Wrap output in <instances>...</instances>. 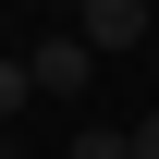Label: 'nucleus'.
<instances>
[{
  "label": "nucleus",
  "mask_w": 159,
  "mask_h": 159,
  "mask_svg": "<svg viewBox=\"0 0 159 159\" xmlns=\"http://www.w3.org/2000/svg\"><path fill=\"white\" fill-rule=\"evenodd\" d=\"M147 0H86V49H147Z\"/></svg>",
  "instance_id": "2"
},
{
  "label": "nucleus",
  "mask_w": 159,
  "mask_h": 159,
  "mask_svg": "<svg viewBox=\"0 0 159 159\" xmlns=\"http://www.w3.org/2000/svg\"><path fill=\"white\" fill-rule=\"evenodd\" d=\"M135 159H159V110H147V122H135Z\"/></svg>",
  "instance_id": "5"
},
{
  "label": "nucleus",
  "mask_w": 159,
  "mask_h": 159,
  "mask_svg": "<svg viewBox=\"0 0 159 159\" xmlns=\"http://www.w3.org/2000/svg\"><path fill=\"white\" fill-rule=\"evenodd\" d=\"M0 159H12V135H0Z\"/></svg>",
  "instance_id": "6"
},
{
  "label": "nucleus",
  "mask_w": 159,
  "mask_h": 159,
  "mask_svg": "<svg viewBox=\"0 0 159 159\" xmlns=\"http://www.w3.org/2000/svg\"><path fill=\"white\" fill-rule=\"evenodd\" d=\"M25 98H37V61H0V122H12Z\"/></svg>",
  "instance_id": "4"
},
{
  "label": "nucleus",
  "mask_w": 159,
  "mask_h": 159,
  "mask_svg": "<svg viewBox=\"0 0 159 159\" xmlns=\"http://www.w3.org/2000/svg\"><path fill=\"white\" fill-rule=\"evenodd\" d=\"M25 61H37V98H86V61H98V49H86V37H37Z\"/></svg>",
  "instance_id": "1"
},
{
  "label": "nucleus",
  "mask_w": 159,
  "mask_h": 159,
  "mask_svg": "<svg viewBox=\"0 0 159 159\" xmlns=\"http://www.w3.org/2000/svg\"><path fill=\"white\" fill-rule=\"evenodd\" d=\"M74 159H135V122H122V135H110V122H86V135H74Z\"/></svg>",
  "instance_id": "3"
}]
</instances>
